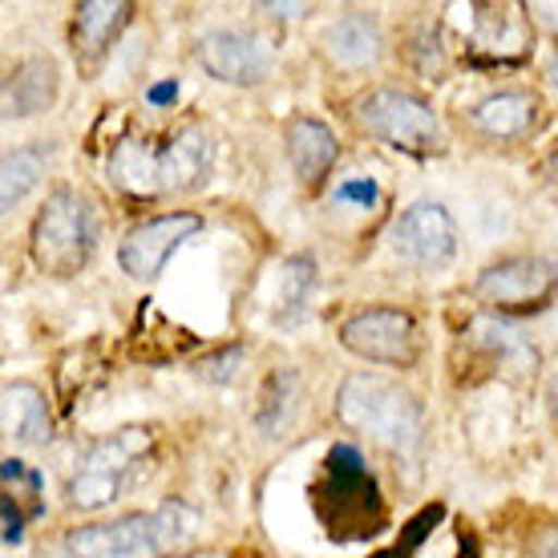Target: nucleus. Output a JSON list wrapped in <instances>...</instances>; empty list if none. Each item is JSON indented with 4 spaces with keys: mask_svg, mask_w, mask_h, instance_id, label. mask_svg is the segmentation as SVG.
Instances as JSON below:
<instances>
[{
    "mask_svg": "<svg viewBox=\"0 0 558 558\" xmlns=\"http://www.w3.org/2000/svg\"><path fill=\"white\" fill-rule=\"evenodd\" d=\"M198 510L186 502H162L146 514H122L70 531L65 550L73 558H174L198 543Z\"/></svg>",
    "mask_w": 558,
    "mask_h": 558,
    "instance_id": "f257e3e1",
    "label": "nucleus"
},
{
    "mask_svg": "<svg viewBox=\"0 0 558 558\" xmlns=\"http://www.w3.org/2000/svg\"><path fill=\"white\" fill-rule=\"evenodd\" d=\"M210 170V138L203 126H182L162 146H150L146 138H122L110 150V179L126 195H170L191 191L207 179Z\"/></svg>",
    "mask_w": 558,
    "mask_h": 558,
    "instance_id": "f03ea898",
    "label": "nucleus"
},
{
    "mask_svg": "<svg viewBox=\"0 0 558 558\" xmlns=\"http://www.w3.org/2000/svg\"><path fill=\"white\" fill-rule=\"evenodd\" d=\"M336 417L392 453H409L425 437V409L417 405V397L377 373H352L340 385Z\"/></svg>",
    "mask_w": 558,
    "mask_h": 558,
    "instance_id": "7ed1b4c3",
    "label": "nucleus"
},
{
    "mask_svg": "<svg viewBox=\"0 0 558 558\" xmlns=\"http://www.w3.org/2000/svg\"><path fill=\"white\" fill-rule=\"evenodd\" d=\"M316 510H320L328 534L340 538H364L380 526V494L377 482L368 477L361 453L352 446H336L324 458V482L316 489Z\"/></svg>",
    "mask_w": 558,
    "mask_h": 558,
    "instance_id": "20e7f679",
    "label": "nucleus"
},
{
    "mask_svg": "<svg viewBox=\"0 0 558 558\" xmlns=\"http://www.w3.org/2000/svg\"><path fill=\"white\" fill-rule=\"evenodd\" d=\"M94 239H98V227H94L89 203L70 186H57L33 223V239H28L33 264L49 276H77L94 255Z\"/></svg>",
    "mask_w": 558,
    "mask_h": 558,
    "instance_id": "39448f33",
    "label": "nucleus"
},
{
    "mask_svg": "<svg viewBox=\"0 0 558 558\" xmlns=\"http://www.w3.org/2000/svg\"><path fill=\"white\" fill-rule=\"evenodd\" d=\"M154 446V433L142 425L118 429L110 437H101L98 446L85 449V458L77 461V474L70 477V502L77 510H106L110 502H118V494L126 489L130 470L138 465Z\"/></svg>",
    "mask_w": 558,
    "mask_h": 558,
    "instance_id": "423d86ee",
    "label": "nucleus"
},
{
    "mask_svg": "<svg viewBox=\"0 0 558 558\" xmlns=\"http://www.w3.org/2000/svg\"><path fill=\"white\" fill-rule=\"evenodd\" d=\"M361 122L373 138L392 150L421 154V158L446 150V130L437 122V113L405 89H373L361 101Z\"/></svg>",
    "mask_w": 558,
    "mask_h": 558,
    "instance_id": "0eeeda50",
    "label": "nucleus"
},
{
    "mask_svg": "<svg viewBox=\"0 0 558 558\" xmlns=\"http://www.w3.org/2000/svg\"><path fill=\"white\" fill-rule=\"evenodd\" d=\"M340 340L364 361L392 364V368H409L421 352L417 320L401 307H364L340 324Z\"/></svg>",
    "mask_w": 558,
    "mask_h": 558,
    "instance_id": "6e6552de",
    "label": "nucleus"
},
{
    "mask_svg": "<svg viewBox=\"0 0 558 558\" xmlns=\"http://www.w3.org/2000/svg\"><path fill=\"white\" fill-rule=\"evenodd\" d=\"M558 292V267L538 255H510L477 276V295L498 312H543Z\"/></svg>",
    "mask_w": 558,
    "mask_h": 558,
    "instance_id": "1a4fd4ad",
    "label": "nucleus"
},
{
    "mask_svg": "<svg viewBox=\"0 0 558 558\" xmlns=\"http://www.w3.org/2000/svg\"><path fill=\"white\" fill-rule=\"evenodd\" d=\"M198 65L227 85H259L276 65V49L255 28H215L198 41Z\"/></svg>",
    "mask_w": 558,
    "mask_h": 558,
    "instance_id": "9d476101",
    "label": "nucleus"
},
{
    "mask_svg": "<svg viewBox=\"0 0 558 558\" xmlns=\"http://www.w3.org/2000/svg\"><path fill=\"white\" fill-rule=\"evenodd\" d=\"M203 231V219L195 210H170V215H158V219H146L122 239L118 247V264L122 271L134 279H154L167 259L179 252L186 239H195Z\"/></svg>",
    "mask_w": 558,
    "mask_h": 558,
    "instance_id": "9b49d317",
    "label": "nucleus"
},
{
    "mask_svg": "<svg viewBox=\"0 0 558 558\" xmlns=\"http://www.w3.org/2000/svg\"><path fill=\"white\" fill-rule=\"evenodd\" d=\"M392 247L413 267H446L458 252V223L437 203H413L392 227Z\"/></svg>",
    "mask_w": 558,
    "mask_h": 558,
    "instance_id": "f8f14e48",
    "label": "nucleus"
},
{
    "mask_svg": "<svg viewBox=\"0 0 558 558\" xmlns=\"http://www.w3.org/2000/svg\"><path fill=\"white\" fill-rule=\"evenodd\" d=\"M57 98V65L49 57H28L4 77V118H33Z\"/></svg>",
    "mask_w": 558,
    "mask_h": 558,
    "instance_id": "ddd939ff",
    "label": "nucleus"
},
{
    "mask_svg": "<svg viewBox=\"0 0 558 558\" xmlns=\"http://www.w3.org/2000/svg\"><path fill=\"white\" fill-rule=\"evenodd\" d=\"M130 9L126 0H85L77 4V16H73V49L82 53V61H98L106 49L113 45V37L130 25Z\"/></svg>",
    "mask_w": 558,
    "mask_h": 558,
    "instance_id": "4468645a",
    "label": "nucleus"
},
{
    "mask_svg": "<svg viewBox=\"0 0 558 558\" xmlns=\"http://www.w3.org/2000/svg\"><path fill=\"white\" fill-rule=\"evenodd\" d=\"M538 122V101L522 89H498L474 106V126L489 138H522Z\"/></svg>",
    "mask_w": 558,
    "mask_h": 558,
    "instance_id": "2eb2a0df",
    "label": "nucleus"
},
{
    "mask_svg": "<svg viewBox=\"0 0 558 558\" xmlns=\"http://www.w3.org/2000/svg\"><path fill=\"white\" fill-rule=\"evenodd\" d=\"M288 154H292L295 174L316 186V182L332 170L336 154H340V142L332 138V130L316 122V118H292L288 126Z\"/></svg>",
    "mask_w": 558,
    "mask_h": 558,
    "instance_id": "dca6fc26",
    "label": "nucleus"
},
{
    "mask_svg": "<svg viewBox=\"0 0 558 558\" xmlns=\"http://www.w3.org/2000/svg\"><path fill=\"white\" fill-rule=\"evenodd\" d=\"M328 57L349 65V70H364L380 61V28L368 13H344L328 28Z\"/></svg>",
    "mask_w": 558,
    "mask_h": 558,
    "instance_id": "f3484780",
    "label": "nucleus"
},
{
    "mask_svg": "<svg viewBox=\"0 0 558 558\" xmlns=\"http://www.w3.org/2000/svg\"><path fill=\"white\" fill-rule=\"evenodd\" d=\"M4 433L21 446H41L49 437V405L37 385L28 380L4 385Z\"/></svg>",
    "mask_w": 558,
    "mask_h": 558,
    "instance_id": "a211bd4d",
    "label": "nucleus"
},
{
    "mask_svg": "<svg viewBox=\"0 0 558 558\" xmlns=\"http://www.w3.org/2000/svg\"><path fill=\"white\" fill-rule=\"evenodd\" d=\"M45 158L37 146H21V150L4 154V170H0V207L13 210L21 198L41 182Z\"/></svg>",
    "mask_w": 558,
    "mask_h": 558,
    "instance_id": "6ab92c4d",
    "label": "nucleus"
},
{
    "mask_svg": "<svg viewBox=\"0 0 558 558\" xmlns=\"http://www.w3.org/2000/svg\"><path fill=\"white\" fill-rule=\"evenodd\" d=\"M295 401H300V377L292 368H279L276 377H267L264 385V405H259V429L279 433L288 425V417L295 413Z\"/></svg>",
    "mask_w": 558,
    "mask_h": 558,
    "instance_id": "aec40b11",
    "label": "nucleus"
},
{
    "mask_svg": "<svg viewBox=\"0 0 558 558\" xmlns=\"http://www.w3.org/2000/svg\"><path fill=\"white\" fill-rule=\"evenodd\" d=\"M4 498H13L21 510H25V518H37L41 514V474L37 470H28L25 461L9 458L4 461Z\"/></svg>",
    "mask_w": 558,
    "mask_h": 558,
    "instance_id": "412c9836",
    "label": "nucleus"
},
{
    "mask_svg": "<svg viewBox=\"0 0 558 558\" xmlns=\"http://www.w3.org/2000/svg\"><path fill=\"white\" fill-rule=\"evenodd\" d=\"M312 279H316V259H312V255H292V259L283 264V271H279V304L288 307V312H300L307 300Z\"/></svg>",
    "mask_w": 558,
    "mask_h": 558,
    "instance_id": "4be33fe9",
    "label": "nucleus"
},
{
    "mask_svg": "<svg viewBox=\"0 0 558 558\" xmlns=\"http://www.w3.org/2000/svg\"><path fill=\"white\" fill-rule=\"evenodd\" d=\"M377 182L373 179H349L336 186V203H361V207H377Z\"/></svg>",
    "mask_w": 558,
    "mask_h": 558,
    "instance_id": "5701e85b",
    "label": "nucleus"
},
{
    "mask_svg": "<svg viewBox=\"0 0 558 558\" xmlns=\"http://www.w3.org/2000/svg\"><path fill=\"white\" fill-rule=\"evenodd\" d=\"M0 514H4V543L13 546V543H21V534H25V510H21V506L13 502V498H4V502H0Z\"/></svg>",
    "mask_w": 558,
    "mask_h": 558,
    "instance_id": "b1692460",
    "label": "nucleus"
},
{
    "mask_svg": "<svg viewBox=\"0 0 558 558\" xmlns=\"http://www.w3.org/2000/svg\"><path fill=\"white\" fill-rule=\"evenodd\" d=\"M239 356H243L239 349H227L223 356H215V361L203 364V377H210V380H227V377H231V364H239Z\"/></svg>",
    "mask_w": 558,
    "mask_h": 558,
    "instance_id": "393cba45",
    "label": "nucleus"
},
{
    "mask_svg": "<svg viewBox=\"0 0 558 558\" xmlns=\"http://www.w3.org/2000/svg\"><path fill=\"white\" fill-rule=\"evenodd\" d=\"M534 16L558 37V0H550V4H534Z\"/></svg>",
    "mask_w": 558,
    "mask_h": 558,
    "instance_id": "a878e982",
    "label": "nucleus"
},
{
    "mask_svg": "<svg viewBox=\"0 0 558 558\" xmlns=\"http://www.w3.org/2000/svg\"><path fill=\"white\" fill-rule=\"evenodd\" d=\"M179 98V82H162V85H154L150 89V101L154 106H167V101Z\"/></svg>",
    "mask_w": 558,
    "mask_h": 558,
    "instance_id": "bb28decb",
    "label": "nucleus"
},
{
    "mask_svg": "<svg viewBox=\"0 0 558 558\" xmlns=\"http://www.w3.org/2000/svg\"><path fill=\"white\" fill-rule=\"evenodd\" d=\"M267 13L271 16H300L304 13V4H267Z\"/></svg>",
    "mask_w": 558,
    "mask_h": 558,
    "instance_id": "cd10ccee",
    "label": "nucleus"
},
{
    "mask_svg": "<svg viewBox=\"0 0 558 558\" xmlns=\"http://www.w3.org/2000/svg\"><path fill=\"white\" fill-rule=\"evenodd\" d=\"M546 401H550V413H555L558 425V377H550V385H546Z\"/></svg>",
    "mask_w": 558,
    "mask_h": 558,
    "instance_id": "c85d7f7f",
    "label": "nucleus"
},
{
    "mask_svg": "<svg viewBox=\"0 0 558 558\" xmlns=\"http://www.w3.org/2000/svg\"><path fill=\"white\" fill-rule=\"evenodd\" d=\"M546 174H550V182L558 186V146L550 154H546Z\"/></svg>",
    "mask_w": 558,
    "mask_h": 558,
    "instance_id": "c756f323",
    "label": "nucleus"
},
{
    "mask_svg": "<svg viewBox=\"0 0 558 558\" xmlns=\"http://www.w3.org/2000/svg\"><path fill=\"white\" fill-rule=\"evenodd\" d=\"M546 77H550V85L558 89V53L550 57V65H546Z\"/></svg>",
    "mask_w": 558,
    "mask_h": 558,
    "instance_id": "7c9ffc66",
    "label": "nucleus"
}]
</instances>
